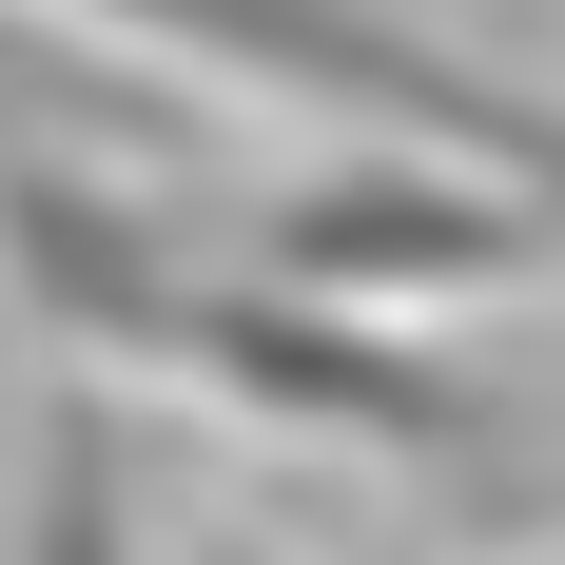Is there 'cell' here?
<instances>
[{"instance_id": "1", "label": "cell", "mask_w": 565, "mask_h": 565, "mask_svg": "<svg viewBox=\"0 0 565 565\" xmlns=\"http://www.w3.org/2000/svg\"><path fill=\"white\" fill-rule=\"evenodd\" d=\"M274 254H292L312 292H332V274H371V292H468V274H508L526 234H508V215H468V195H409V175H391V195H312Z\"/></svg>"}, {"instance_id": "2", "label": "cell", "mask_w": 565, "mask_h": 565, "mask_svg": "<svg viewBox=\"0 0 565 565\" xmlns=\"http://www.w3.org/2000/svg\"><path fill=\"white\" fill-rule=\"evenodd\" d=\"M215 565H254V546H215Z\"/></svg>"}]
</instances>
